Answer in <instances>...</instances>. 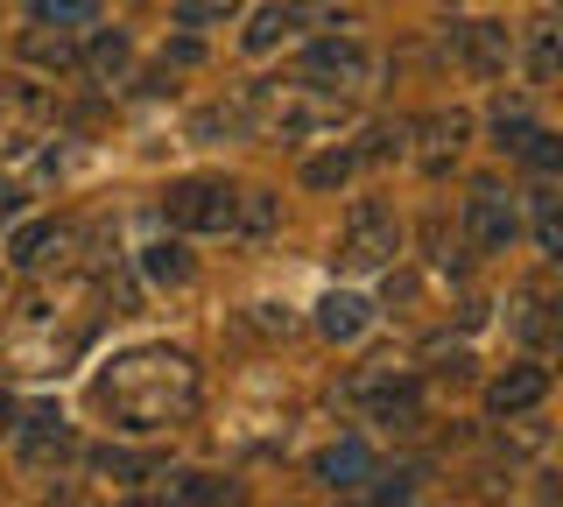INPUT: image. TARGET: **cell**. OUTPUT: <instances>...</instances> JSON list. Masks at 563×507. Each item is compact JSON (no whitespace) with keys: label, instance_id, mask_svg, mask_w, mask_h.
<instances>
[{"label":"cell","instance_id":"cell-1","mask_svg":"<svg viewBox=\"0 0 563 507\" xmlns=\"http://www.w3.org/2000/svg\"><path fill=\"white\" fill-rule=\"evenodd\" d=\"M92 395L113 416V430L148 437V430L190 423V409H198V366H190V353H176V345H134V353L99 366Z\"/></svg>","mask_w":563,"mask_h":507},{"label":"cell","instance_id":"cell-2","mask_svg":"<svg viewBox=\"0 0 563 507\" xmlns=\"http://www.w3.org/2000/svg\"><path fill=\"white\" fill-rule=\"evenodd\" d=\"M85 318H70L57 310L49 296H29L22 310H14V324L0 331V360L14 366V374H64L70 360L85 353Z\"/></svg>","mask_w":563,"mask_h":507},{"label":"cell","instance_id":"cell-3","mask_svg":"<svg viewBox=\"0 0 563 507\" xmlns=\"http://www.w3.org/2000/svg\"><path fill=\"white\" fill-rule=\"evenodd\" d=\"M163 219L176 233H225L233 225V190L211 184V177H184L163 190Z\"/></svg>","mask_w":563,"mask_h":507},{"label":"cell","instance_id":"cell-4","mask_svg":"<svg viewBox=\"0 0 563 507\" xmlns=\"http://www.w3.org/2000/svg\"><path fill=\"white\" fill-rule=\"evenodd\" d=\"M345 268H387V261L401 254V225H395V212L387 205H374V198H360L345 212Z\"/></svg>","mask_w":563,"mask_h":507},{"label":"cell","instance_id":"cell-5","mask_svg":"<svg viewBox=\"0 0 563 507\" xmlns=\"http://www.w3.org/2000/svg\"><path fill=\"white\" fill-rule=\"evenodd\" d=\"M303 78H310V85H345V92H360V85L374 78V57H366L352 36H324V43L303 57Z\"/></svg>","mask_w":563,"mask_h":507},{"label":"cell","instance_id":"cell-6","mask_svg":"<svg viewBox=\"0 0 563 507\" xmlns=\"http://www.w3.org/2000/svg\"><path fill=\"white\" fill-rule=\"evenodd\" d=\"M64 451H70L64 409H29V423H14V459H22L29 472H43L49 459H64Z\"/></svg>","mask_w":563,"mask_h":507},{"label":"cell","instance_id":"cell-7","mask_svg":"<svg viewBox=\"0 0 563 507\" xmlns=\"http://www.w3.org/2000/svg\"><path fill=\"white\" fill-rule=\"evenodd\" d=\"M465 225H472V240H479L486 254H507V240L521 233V219H515V205H507V190H493V184H479V190H472V205H465Z\"/></svg>","mask_w":563,"mask_h":507},{"label":"cell","instance_id":"cell-8","mask_svg":"<svg viewBox=\"0 0 563 507\" xmlns=\"http://www.w3.org/2000/svg\"><path fill=\"white\" fill-rule=\"evenodd\" d=\"M550 395V366H536V360H521V366H507L500 381L486 388V401H493V416H528L536 401Z\"/></svg>","mask_w":563,"mask_h":507},{"label":"cell","instance_id":"cell-9","mask_svg":"<svg viewBox=\"0 0 563 507\" xmlns=\"http://www.w3.org/2000/svg\"><path fill=\"white\" fill-rule=\"evenodd\" d=\"M43 113H49V99L35 92L29 78H0V148H14Z\"/></svg>","mask_w":563,"mask_h":507},{"label":"cell","instance_id":"cell-10","mask_svg":"<svg viewBox=\"0 0 563 507\" xmlns=\"http://www.w3.org/2000/svg\"><path fill=\"white\" fill-rule=\"evenodd\" d=\"M366 324H374V304H366V296H352V289L317 296V331H324L331 345H352Z\"/></svg>","mask_w":563,"mask_h":507},{"label":"cell","instance_id":"cell-11","mask_svg":"<svg viewBox=\"0 0 563 507\" xmlns=\"http://www.w3.org/2000/svg\"><path fill=\"white\" fill-rule=\"evenodd\" d=\"M366 472H374L366 444H360V437H339V444L317 459V486H331V494H352V486H366Z\"/></svg>","mask_w":563,"mask_h":507},{"label":"cell","instance_id":"cell-12","mask_svg":"<svg viewBox=\"0 0 563 507\" xmlns=\"http://www.w3.org/2000/svg\"><path fill=\"white\" fill-rule=\"evenodd\" d=\"M457 57H465L479 78L507 71V29L500 22H465V29H457Z\"/></svg>","mask_w":563,"mask_h":507},{"label":"cell","instance_id":"cell-13","mask_svg":"<svg viewBox=\"0 0 563 507\" xmlns=\"http://www.w3.org/2000/svg\"><path fill=\"white\" fill-rule=\"evenodd\" d=\"M465 134H472V120H465V113H437L430 128H422V169L437 177V169H444L451 155L465 148Z\"/></svg>","mask_w":563,"mask_h":507},{"label":"cell","instance_id":"cell-14","mask_svg":"<svg viewBox=\"0 0 563 507\" xmlns=\"http://www.w3.org/2000/svg\"><path fill=\"white\" fill-rule=\"evenodd\" d=\"M275 219H282V198H275V190H240V198H233V225H240L246 240H268Z\"/></svg>","mask_w":563,"mask_h":507},{"label":"cell","instance_id":"cell-15","mask_svg":"<svg viewBox=\"0 0 563 507\" xmlns=\"http://www.w3.org/2000/svg\"><path fill=\"white\" fill-rule=\"evenodd\" d=\"M128 64H134V43L120 36V29H106V36L85 49V71H92L99 85H113V78H128Z\"/></svg>","mask_w":563,"mask_h":507},{"label":"cell","instance_id":"cell-16","mask_svg":"<svg viewBox=\"0 0 563 507\" xmlns=\"http://www.w3.org/2000/svg\"><path fill=\"white\" fill-rule=\"evenodd\" d=\"M169 500H233V480H219V472H176L163 480Z\"/></svg>","mask_w":563,"mask_h":507},{"label":"cell","instance_id":"cell-17","mask_svg":"<svg viewBox=\"0 0 563 507\" xmlns=\"http://www.w3.org/2000/svg\"><path fill=\"white\" fill-rule=\"evenodd\" d=\"M289 29H296V14H289V8H261L254 22H246V36H240V43L254 49V57H268V49H275L282 36H289Z\"/></svg>","mask_w":563,"mask_h":507},{"label":"cell","instance_id":"cell-18","mask_svg":"<svg viewBox=\"0 0 563 507\" xmlns=\"http://www.w3.org/2000/svg\"><path fill=\"white\" fill-rule=\"evenodd\" d=\"M22 57H29V64H49V71H70V64H78V43H70V36H43V29H29V36H22Z\"/></svg>","mask_w":563,"mask_h":507},{"label":"cell","instance_id":"cell-19","mask_svg":"<svg viewBox=\"0 0 563 507\" xmlns=\"http://www.w3.org/2000/svg\"><path fill=\"white\" fill-rule=\"evenodd\" d=\"M374 423H380V430H416V423H422V395H416V388L380 395V401H374Z\"/></svg>","mask_w":563,"mask_h":507},{"label":"cell","instance_id":"cell-20","mask_svg":"<svg viewBox=\"0 0 563 507\" xmlns=\"http://www.w3.org/2000/svg\"><path fill=\"white\" fill-rule=\"evenodd\" d=\"M57 247H64V233H57V225H43V219L14 233V261H22V268H43V261L57 254Z\"/></svg>","mask_w":563,"mask_h":507},{"label":"cell","instance_id":"cell-21","mask_svg":"<svg viewBox=\"0 0 563 507\" xmlns=\"http://www.w3.org/2000/svg\"><path fill=\"white\" fill-rule=\"evenodd\" d=\"M528 134H536V113H528L521 99L515 107H493V148H521Z\"/></svg>","mask_w":563,"mask_h":507},{"label":"cell","instance_id":"cell-22","mask_svg":"<svg viewBox=\"0 0 563 507\" xmlns=\"http://www.w3.org/2000/svg\"><path fill=\"white\" fill-rule=\"evenodd\" d=\"M35 22H57V29H92V22H99V0H35Z\"/></svg>","mask_w":563,"mask_h":507},{"label":"cell","instance_id":"cell-23","mask_svg":"<svg viewBox=\"0 0 563 507\" xmlns=\"http://www.w3.org/2000/svg\"><path fill=\"white\" fill-rule=\"evenodd\" d=\"M345 177H352V155H345V148L310 155V163H303V190H339Z\"/></svg>","mask_w":563,"mask_h":507},{"label":"cell","instance_id":"cell-24","mask_svg":"<svg viewBox=\"0 0 563 507\" xmlns=\"http://www.w3.org/2000/svg\"><path fill=\"white\" fill-rule=\"evenodd\" d=\"M141 268H148L155 283H184L190 261H184V247H176V240H155V247H141Z\"/></svg>","mask_w":563,"mask_h":507},{"label":"cell","instance_id":"cell-25","mask_svg":"<svg viewBox=\"0 0 563 507\" xmlns=\"http://www.w3.org/2000/svg\"><path fill=\"white\" fill-rule=\"evenodd\" d=\"M176 29H205V22H225L233 14V0H169Z\"/></svg>","mask_w":563,"mask_h":507},{"label":"cell","instance_id":"cell-26","mask_svg":"<svg viewBox=\"0 0 563 507\" xmlns=\"http://www.w3.org/2000/svg\"><path fill=\"white\" fill-rule=\"evenodd\" d=\"M536 247H542V254H563V233H556V190H550V184L536 190Z\"/></svg>","mask_w":563,"mask_h":507},{"label":"cell","instance_id":"cell-27","mask_svg":"<svg viewBox=\"0 0 563 507\" xmlns=\"http://www.w3.org/2000/svg\"><path fill=\"white\" fill-rule=\"evenodd\" d=\"M92 465L106 472V480H141V472H148V459H134V451H113V444L92 451Z\"/></svg>","mask_w":563,"mask_h":507},{"label":"cell","instance_id":"cell-28","mask_svg":"<svg viewBox=\"0 0 563 507\" xmlns=\"http://www.w3.org/2000/svg\"><path fill=\"white\" fill-rule=\"evenodd\" d=\"M500 444L521 451V459H536V451H550V423H521V430H507Z\"/></svg>","mask_w":563,"mask_h":507},{"label":"cell","instance_id":"cell-29","mask_svg":"<svg viewBox=\"0 0 563 507\" xmlns=\"http://www.w3.org/2000/svg\"><path fill=\"white\" fill-rule=\"evenodd\" d=\"M521 155H528V163L542 169V177H550V169H556V134H542V128H536V134L521 142Z\"/></svg>","mask_w":563,"mask_h":507},{"label":"cell","instance_id":"cell-30","mask_svg":"<svg viewBox=\"0 0 563 507\" xmlns=\"http://www.w3.org/2000/svg\"><path fill=\"white\" fill-rule=\"evenodd\" d=\"M289 14H296V22H339L345 8H339V0H303V8H289Z\"/></svg>","mask_w":563,"mask_h":507},{"label":"cell","instance_id":"cell-31","mask_svg":"<svg viewBox=\"0 0 563 507\" xmlns=\"http://www.w3.org/2000/svg\"><path fill=\"white\" fill-rule=\"evenodd\" d=\"M8 219H22V184L0 177V225H8Z\"/></svg>","mask_w":563,"mask_h":507},{"label":"cell","instance_id":"cell-32","mask_svg":"<svg viewBox=\"0 0 563 507\" xmlns=\"http://www.w3.org/2000/svg\"><path fill=\"white\" fill-rule=\"evenodd\" d=\"M261 310V331H289L296 318H289V304H254Z\"/></svg>","mask_w":563,"mask_h":507}]
</instances>
